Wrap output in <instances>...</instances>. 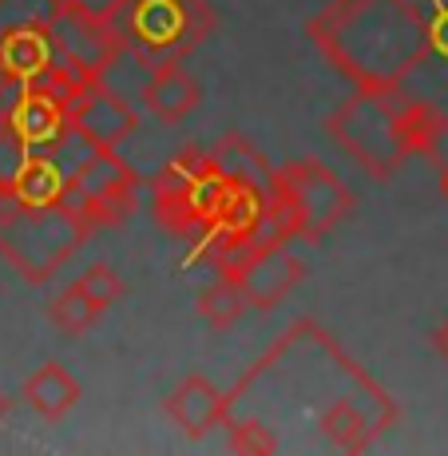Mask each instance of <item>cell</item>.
Returning a JSON list of instances; mask_svg holds the SVG:
<instances>
[{"label": "cell", "instance_id": "obj_22", "mask_svg": "<svg viewBox=\"0 0 448 456\" xmlns=\"http://www.w3.org/2000/svg\"><path fill=\"white\" fill-rule=\"evenodd\" d=\"M76 286H80V290H84L87 297H92V302H100L103 310H108V305H116L119 297L127 294V286H123V278H119L111 266H103V262H95V266H87V270H84V278H80V282H76Z\"/></svg>", "mask_w": 448, "mask_h": 456}, {"label": "cell", "instance_id": "obj_14", "mask_svg": "<svg viewBox=\"0 0 448 456\" xmlns=\"http://www.w3.org/2000/svg\"><path fill=\"white\" fill-rule=\"evenodd\" d=\"M68 187H72V183H68L64 167L56 163V155L32 151L29 159L20 163V171H16L0 191H4L16 207H52V203H64Z\"/></svg>", "mask_w": 448, "mask_h": 456}, {"label": "cell", "instance_id": "obj_15", "mask_svg": "<svg viewBox=\"0 0 448 456\" xmlns=\"http://www.w3.org/2000/svg\"><path fill=\"white\" fill-rule=\"evenodd\" d=\"M72 191L84 199L92 195H108V191H127V187H143V179H139V171L131 167L116 147H95L87 159L72 171Z\"/></svg>", "mask_w": 448, "mask_h": 456}, {"label": "cell", "instance_id": "obj_29", "mask_svg": "<svg viewBox=\"0 0 448 456\" xmlns=\"http://www.w3.org/2000/svg\"><path fill=\"white\" fill-rule=\"evenodd\" d=\"M0 195H4V191H0Z\"/></svg>", "mask_w": 448, "mask_h": 456}, {"label": "cell", "instance_id": "obj_17", "mask_svg": "<svg viewBox=\"0 0 448 456\" xmlns=\"http://www.w3.org/2000/svg\"><path fill=\"white\" fill-rule=\"evenodd\" d=\"M64 203L76 210V215L87 223V231H111V226H123L131 215H135L139 207V187H127V191H108V195H76L72 187H68Z\"/></svg>", "mask_w": 448, "mask_h": 456}, {"label": "cell", "instance_id": "obj_8", "mask_svg": "<svg viewBox=\"0 0 448 456\" xmlns=\"http://www.w3.org/2000/svg\"><path fill=\"white\" fill-rule=\"evenodd\" d=\"M68 124L76 131H84L95 147H119L135 135L139 116L119 92H111L108 84H95L87 87L80 100L68 103Z\"/></svg>", "mask_w": 448, "mask_h": 456}, {"label": "cell", "instance_id": "obj_18", "mask_svg": "<svg viewBox=\"0 0 448 456\" xmlns=\"http://www.w3.org/2000/svg\"><path fill=\"white\" fill-rule=\"evenodd\" d=\"M210 159L223 167L231 179H250V183H262V187H270V175H274V167L262 159L258 151H254L250 143H246L242 135H223L218 143L207 147Z\"/></svg>", "mask_w": 448, "mask_h": 456}, {"label": "cell", "instance_id": "obj_28", "mask_svg": "<svg viewBox=\"0 0 448 456\" xmlns=\"http://www.w3.org/2000/svg\"><path fill=\"white\" fill-rule=\"evenodd\" d=\"M0 127H4V103H0Z\"/></svg>", "mask_w": 448, "mask_h": 456}, {"label": "cell", "instance_id": "obj_20", "mask_svg": "<svg viewBox=\"0 0 448 456\" xmlns=\"http://www.w3.org/2000/svg\"><path fill=\"white\" fill-rule=\"evenodd\" d=\"M100 314H103V305L100 302H92L80 286H68L64 294L52 302V310H48V318H52V326H56L60 333H68V338H80V333H87L100 322Z\"/></svg>", "mask_w": 448, "mask_h": 456}, {"label": "cell", "instance_id": "obj_16", "mask_svg": "<svg viewBox=\"0 0 448 456\" xmlns=\"http://www.w3.org/2000/svg\"><path fill=\"white\" fill-rule=\"evenodd\" d=\"M24 401H29L44 420H60L72 413L76 401H80V381L60 362H48L24 381Z\"/></svg>", "mask_w": 448, "mask_h": 456}, {"label": "cell", "instance_id": "obj_23", "mask_svg": "<svg viewBox=\"0 0 448 456\" xmlns=\"http://www.w3.org/2000/svg\"><path fill=\"white\" fill-rule=\"evenodd\" d=\"M29 155H32V147L24 143L20 135H12L8 127H0V187H4V183L20 171V163L29 159Z\"/></svg>", "mask_w": 448, "mask_h": 456}, {"label": "cell", "instance_id": "obj_27", "mask_svg": "<svg viewBox=\"0 0 448 456\" xmlns=\"http://www.w3.org/2000/svg\"><path fill=\"white\" fill-rule=\"evenodd\" d=\"M441 195L448 199V171H444V179H441Z\"/></svg>", "mask_w": 448, "mask_h": 456}, {"label": "cell", "instance_id": "obj_21", "mask_svg": "<svg viewBox=\"0 0 448 456\" xmlns=\"http://www.w3.org/2000/svg\"><path fill=\"white\" fill-rule=\"evenodd\" d=\"M37 84H44V87H48V92H56L64 103H72V100H80V95L87 92V87H95L100 80H95L92 72H84L80 64H72V60L56 56V60H52V68L40 76Z\"/></svg>", "mask_w": 448, "mask_h": 456}, {"label": "cell", "instance_id": "obj_13", "mask_svg": "<svg viewBox=\"0 0 448 456\" xmlns=\"http://www.w3.org/2000/svg\"><path fill=\"white\" fill-rule=\"evenodd\" d=\"M203 103V87L183 64L151 68V80L143 87V108L159 119L163 127H175Z\"/></svg>", "mask_w": 448, "mask_h": 456}, {"label": "cell", "instance_id": "obj_1", "mask_svg": "<svg viewBox=\"0 0 448 456\" xmlns=\"http://www.w3.org/2000/svg\"><path fill=\"white\" fill-rule=\"evenodd\" d=\"M305 37L354 87H401L428 56L425 12L417 0H333L322 8Z\"/></svg>", "mask_w": 448, "mask_h": 456}, {"label": "cell", "instance_id": "obj_2", "mask_svg": "<svg viewBox=\"0 0 448 456\" xmlns=\"http://www.w3.org/2000/svg\"><path fill=\"white\" fill-rule=\"evenodd\" d=\"M326 131L365 175L389 179L409 155H436L448 116L401 87H354V95L326 119Z\"/></svg>", "mask_w": 448, "mask_h": 456}, {"label": "cell", "instance_id": "obj_26", "mask_svg": "<svg viewBox=\"0 0 448 456\" xmlns=\"http://www.w3.org/2000/svg\"><path fill=\"white\" fill-rule=\"evenodd\" d=\"M4 413H8V401H4V393H0V420H4Z\"/></svg>", "mask_w": 448, "mask_h": 456}, {"label": "cell", "instance_id": "obj_24", "mask_svg": "<svg viewBox=\"0 0 448 456\" xmlns=\"http://www.w3.org/2000/svg\"><path fill=\"white\" fill-rule=\"evenodd\" d=\"M123 0H56V8H72V12L95 16V20H116Z\"/></svg>", "mask_w": 448, "mask_h": 456}, {"label": "cell", "instance_id": "obj_10", "mask_svg": "<svg viewBox=\"0 0 448 456\" xmlns=\"http://www.w3.org/2000/svg\"><path fill=\"white\" fill-rule=\"evenodd\" d=\"M226 183H231V175L210 159V151H207V163L199 167V175L179 191V195L155 199V203H151L155 207V223H159L163 231L179 234V239H187L195 226H203L210 218V210H215L218 199H223Z\"/></svg>", "mask_w": 448, "mask_h": 456}, {"label": "cell", "instance_id": "obj_6", "mask_svg": "<svg viewBox=\"0 0 448 456\" xmlns=\"http://www.w3.org/2000/svg\"><path fill=\"white\" fill-rule=\"evenodd\" d=\"M215 270L218 274H231L242 286L246 302L254 310H274L282 297H289V290L302 286L305 258H297L289 250V242L282 239H262V242H250V247L226 254Z\"/></svg>", "mask_w": 448, "mask_h": 456}, {"label": "cell", "instance_id": "obj_5", "mask_svg": "<svg viewBox=\"0 0 448 456\" xmlns=\"http://www.w3.org/2000/svg\"><path fill=\"white\" fill-rule=\"evenodd\" d=\"M215 8L207 0H123L116 32L123 52L143 68L183 64L215 32Z\"/></svg>", "mask_w": 448, "mask_h": 456}, {"label": "cell", "instance_id": "obj_11", "mask_svg": "<svg viewBox=\"0 0 448 456\" xmlns=\"http://www.w3.org/2000/svg\"><path fill=\"white\" fill-rule=\"evenodd\" d=\"M56 60V40H52L48 20H20L0 32V68L16 87L37 84Z\"/></svg>", "mask_w": 448, "mask_h": 456}, {"label": "cell", "instance_id": "obj_9", "mask_svg": "<svg viewBox=\"0 0 448 456\" xmlns=\"http://www.w3.org/2000/svg\"><path fill=\"white\" fill-rule=\"evenodd\" d=\"M4 127L20 135L32 151H48L68 127V103L44 84H24L4 103Z\"/></svg>", "mask_w": 448, "mask_h": 456}, {"label": "cell", "instance_id": "obj_4", "mask_svg": "<svg viewBox=\"0 0 448 456\" xmlns=\"http://www.w3.org/2000/svg\"><path fill=\"white\" fill-rule=\"evenodd\" d=\"M87 223L68 203L16 207L0 195V254L24 282H48L87 242Z\"/></svg>", "mask_w": 448, "mask_h": 456}, {"label": "cell", "instance_id": "obj_19", "mask_svg": "<svg viewBox=\"0 0 448 456\" xmlns=\"http://www.w3.org/2000/svg\"><path fill=\"white\" fill-rule=\"evenodd\" d=\"M246 310H250V302H246L242 286L234 282L231 274H218L215 282L199 294V314H203V322L210 330H231Z\"/></svg>", "mask_w": 448, "mask_h": 456}, {"label": "cell", "instance_id": "obj_12", "mask_svg": "<svg viewBox=\"0 0 448 456\" xmlns=\"http://www.w3.org/2000/svg\"><path fill=\"white\" fill-rule=\"evenodd\" d=\"M163 409H167V417L183 428V433L195 436V441H203L210 428L223 425L226 393L218 389L215 381H207L203 373H191L171 389V397L163 401Z\"/></svg>", "mask_w": 448, "mask_h": 456}, {"label": "cell", "instance_id": "obj_7", "mask_svg": "<svg viewBox=\"0 0 448 456\" xmlns=\"http://www.w3.org/2000/svg\"><path fill=\"white\" fill-rule=\"evenodd\" d=\"M48 28H52V40H56V56L80 64L95 80H103L111 72V64L123 56L116 20H95V16L72 12V8H52Z\"/></svg>", "mask_w": 448, "mask_h": 456}, {"label": "cell", "instance_id": "obj_25", "mask_svg": "<svg viewBox=\"0 0 448 456\" xmlns=\"http://www.w3.org/2000/svg\"><path fill=\"white\" fill-rule=\"evenodd\" d=\"M433 346H436V354H441L444 362H448V322H441V326H436V333H433Z\"/></svg>", "mask_w": 448, "mask_h": 456}, {"label": "cell", "instance_id": "obj_3", "mask_svg": "<svg viewBox=\"0 0 448 456\" xmlns=\"http://www.w3.org/2000/svg\"><path fill=\"white\" fill-rule=\"evenodd\" d=\"M270 231L274 239L322 242L338 223H346L354 210V191L318 159L286 163L270 175Z\"/></svg>", "mask_w": 448, "mask_h": 456}]
</instances>
